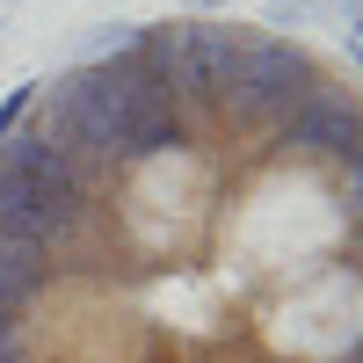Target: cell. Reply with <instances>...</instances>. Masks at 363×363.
Here are the masks:
<instances>
[{
	"label": "cell",
	"mask_w": 363,
	"mask_h": 363,
	"mask_svg": "<svg viewBox=\"0 0 363 363\" xmlns=\"http://www.w3.org/2000/svg\"><path fill=\"white\" fill-rule=\"evenodd\" d=\"M0 363H363V73L167 15L0 109Z\"/></svg>",
	"instance_id": "1"
}]
</instances>
